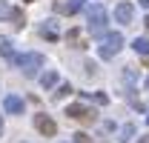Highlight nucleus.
<instances>
[{"instance_id": "b1692460", "label": "nucleus", "mask_w": 149, "mask_h": 143, "mask_svg": "<svg viewBox=\"0 0 149 143\" xmlns=\"http://www.w3.org/2000/svg\"><path fill=\"white\" fill-rule=\"evenodd\" d=\"M143 26H146V29H149V15H146V17H143Z\"/></svg>"}, {"instance_id": "393cba45", "label": "nucleus", "mask_w": 149, "mask_h": 143, "mask_svg": "<svg viewBox=\"0 0 149 143\" xmlns=\"http://www.w3.org/2000/svg\"><path fill=\"white\" fill-rule=\"evenodd\" d=\"M23 3H35V0H23Z\"/></svg>"}, {"instance_id": "bb28decb", "label": "nucleus", "mask_w": 149, "mask_h": 143, "mask_svg": "<svg viewBox=\"0 0 149 143\" xmlns=\"http://www.w3.org/2000/svg\"><path fill=\"white\" fill-rule=\"evenodd\" d=\"M146 89H149V77H146Z\"/></svg>"}, {"instance_id": "20e7f679", "label": "nucleus", "mask_w": 149, "mask_h": 143, "mask_svg": "<svg viewBox=\"0 0 149 143\" xmlns=\"http://www.w3.org/2000/svg\"><path fill=\"white\" fill-rule=\"evenodd\" d=\"M66 117L89 126V123H95V120H97V112H95V109H89V106H83V103H69V106H66Z\"/></svg>"}, {"instance_id": "39448f33", "label": "nucleus", "mask_w": 149, "mask_h": 143, "mask_svg": "<svg viewBox=\"0 0 149 143\" xmlns=\"http://www.w3.org/2000/svg\"><path fill=\"white\" fill-rule=\"evenodd\" d=\"M35 129L43 135V137H55L57 135V123L49 117V115H35Z\"/></svg>"}, {"instance_id": "ddd939ff", "label": "nucleus", "mask_w": 149, "mask_h": 143, "mask_svg": "<svg viewBox=\"0 0 149 143\" xmlns=\"http://www.w3.org/2000/svg\"><path fill=\"white\" fill-rule=\"evenodd\" d=\"M132 137H135V123H126L120 129V135H118V143H129Z\"/></svg>"}, {"instance_id": "aec40b11", "label": "nucleus", "mask_w": 149, "mask_h": 143, "mask_svg": "<svg viewBox=\"0 0 149 143\" xmlns=\"http://www.w3.org/2000/svg\"><path fill=\"white\" fill-rule=\"evenodd\" d=\"M95 103H97V106H106V103H109V97H106L103 92H95Z\"/></svg>"}, {"instance_id": "6e6552de", "label": "nucleus", "mask_w": 149, "mask_h": 143, "mask_svg": "<svg viewBox=\"0 0 149 143\" xmlns=\"http://www.w3.org/2000/svg\"><path fill=\"white\" fill-rule=\"evenodd\" d=\"M23 97H17V94H6L3 97V109L9 112V115H23Z\"/></svg>"}, {"instance_id": "412c9836", "label": "nucleus", "mask_w": 149, "mask_h": 143, "mask_svg": "<svg viewBox=\"0 0 149 143\" xmlns=\"http://www.w3.org/2000/svg\"><path fill=\"white\" fill-rule=\"evenodd\" d=\"M83 69H86V74H97V66H95L92 60H86V63H83Z\"/></svg>"}, {"instance_id": "6ab92c4d", "label": "nucleus", "mask_w": 149, "mask_h": 143, "mask_svg": "<svg viewBox=\"0 0 149 143\" xmlns=\"http://www.w3.org/2000/svg\"><path fill=\"white\" fill-rule=\"evenodd\" d=\"M72 143H92V137L86 132H77V135H72Z\"/></svg>"}, {"instance_id": "f8f14e48", "label": "nucleus", "mask_w": 149, "mask_h": 143, "mask_svg": "<svg viewBox=\"0 0 149 143\" xmlns=\"http://www.w3.org/2000/svg\"><path fill=\"white\" fill-rule=\"evenodd\" d=\"M66 40L72 43L74 49H86V43H83V37H80V32H77V29H69V35H66Z\"/></svg>"}, {"instance_id": "5701e85b", "label": "nucleus", "mask_w": 149, "mask_h": 143, "mask_svg": "<svg viewBox=\"0 0 149 143\" xmlns=\"http://www.w3.org/2000/svg\"><path fill=\"white\" fill-rule=\"evenodd\" d=\"M138 143H149V135H143V137H141V140H138Z\"/></svg>"}, {"instance_id": "4468645a", "label": "nucleus", "mask_w": 149, "mask_h": 143, "mask_svg": "<svg viewBox=\"0 0 149 143\" xmlns=\"http://www.w3.org/2000/svg\"><path fill=\"white\" fill-rule=\"evenodd\" d=\"M0 54H3L6 60H17V57H15V49H12V40H0Z\"/></svg>"}, {"instance_id": "f257e3e1", "label": "nucleus", "mask_w": 149, "mask_h": 143, "mask_svg": "<svg viewBox=\"0 0 149 143\" xmlns=\"http://www.w3.org/2000/svg\"><path fill=\"white\" fill-rule=\"evenodd\" d=\"M86 32L92 37H100L106 32V9H103V3L86 6Z\"/></svg>"}, {"instance_id": "4be33fe9", "label": "nucleus", "mask_w": 149, "mask_h": 143, "mask_svg": "<svg viewBox=\"0 0 149 143\" xmlns=\"http://www.w3.org/2000/svg\"><path fill=\"white\" fill-rule=\"evenodd\" d=\"M138 3H141V6H143V9L149 12V0H138Z\"/></svg>"}, {"instance_id": "0eeeda50", "label": "nucleus", "mask_w": 149, "mask_h": 143, "mask_svg": "<svg viewBox=\"0 0 149 143\" xmlns=\"http://www.w3.org/2000/svg\"><path fill=\"white\" fill-rule=\"evenodd\" d=\"M83 6H86V0H60L55 9L60 12V15H69V17H72V15H77V12L83 9Z\"/></svg>"}, {"instance_id": "7ed1b4c3", "label": "nucleus", "mask_w": 149, "mask_h": 143, "mask_svg": "<svg viewBox=\"0 0 149 143\" xmlns=\"http://www.w3.org/2000/svg\"><path fill=\"white\" fill-rule=\"evenodd\" d=\"M15 63L23 69L26 77H37V72L43 69V63H46V60H43V54H40V52H26V54H20Z\"/></svg>"}, {"instance_id": "1a4fd4ad", "label": "nucleus", "mask_w": 149, "mask_h": 143, "mask_svg": "<svg viewBox=\"0 0 149 143\" xmlns=\"http://www.w3.org/2000/svg\"><path fill=\"white\" fill-rule=\"evenodd\" d=\"M40 37H46V40H52V43L57 40V29H55V23H52V20H46V23L40 26Z\"/></svg>"}, {"instance_id": "a878e982", "label": "nucleus", "mask_w": 149, "mask_h": 143, "mask_svg": "<svg viewBox=\"0 0 149 143\" xmlns=\"http://www.w3.org/2000/svg\"><path fill=\"white\" fill-rule=\"evenodd\" d=\"M0 132H3V120H0Z\"/></svg>"}, {"instance_id": "423d86ee", "label": "nucleus", "mask_w": 149, "mask_h": 143, "mask_svg": "<svg viewBox=\"0 0 149 143\" xmlns=\"http://www.w3.org/2000/svg\"><path fill=\"white\" fill-rule=\"evenodd\" d=\"M132 17H135V6H132L129 0H120L118 6H115V23H132Z\"/></svg>"}, {"instance_id": "dca6fc26", "label": "nucleus", "mask_w": 149, "mask_h": 143, "mask_svg": "<svg viewBox=\"0 0 149 143\" xmlns=\"http://www.w3.org/2000/svg\"><path fill=\"white\" fill-rule=\"evenodd\" d=\"M12 23H15V26H23V23H26V17H23V9H15V12H12Z\"/></svg>"}, {"instance_id": "f03ea898", "label": "nucleus", "mask_w": 149, "mask_h": 143, "mask_svg": "<svg viewBox=\"0 0 149 143\" xmlns=\"http://www.w3.org/2000/svg\"><path fill=\"white\" fill-rule=\"evenodd\" d=\"M120 49H123V35H120V32H106L103 40H100V46H97V54H100L103 60H112Z\"/></svg>"}, {"instance_id": "f3484780", "label": "nucleus", "mask_w": 149, "mask_h": 143, "mask_svg": "<svg viewBox=\"0 0 149 143\" xmlns=\"http://www.w3.org/2000/svg\"><path fill=\"white\" fill-rule=\"evenodd\" d=\"M69 92H74V89H72V83H63V86H60V89L55 92V97H57V100H60V97H66Z\"/></svg>"}, {"instance_id": "9d476101", "label": "nucleus", "mask_w": 149, "mask_h": 143, "mask_svg": "<svg viewBox=\"0 0 149 143\" xmlns=\"http://www.w3.org/2000/svg\"><path fill=\"white\" fill-rule=\"evenodd\" d=\"M132 49L138 54H143V57H149V40L146 37H135V40H132Z\"/></svg>"}, {"instance_id": "a211bd4d", "label": "nucleus", "mask_w": 149, "mask_h": 143, "mask_svg": "<svg viewBox=\"0 0 149 143\" xmlns=\"http://www.w3.org/2000/svg\"><path fill=\"white\" fill-rule=\"evenodd\" d=\"M123 77H126V83H138V74H135V69H132V66H126V69H123Z\"/></svg>"}, {"instance_id": "2eb2a0df", "label": "nucleus", "mask_w": 149, "mask_h": 143, "mask_svg": "<svg viewBox=\"0 0 149 143\" xmlns=\"http://www.w3.org/2000/svg\"><path fill=\"white\" fill-rule=\"evenodd\" d=\"M12 12H15V9H12L6 0H0V20H6V17L12 20Z\"/></svg>"}, {"instance_id": "9b49d317", "label": "nucleus", "mask_w": 149, "mask_h": 143, "mask_svg": "<svg viewBox=\"0 0 149 143\" xmlns=\"http://www.w3.org/2000/svg\"><path fill=\"white\" fill-rule=\"evenodd\" d=\"M57 83V72H43V74H40V86H43V89H52V86H55Z\"/></svg>"}]
</instances>
